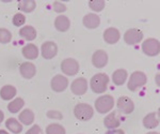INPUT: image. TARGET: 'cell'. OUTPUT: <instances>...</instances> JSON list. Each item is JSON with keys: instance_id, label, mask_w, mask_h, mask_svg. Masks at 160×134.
<instances>
[{"instance_id": "6da1fadb", "label": "cell", "mask_w": 160, "mask_h": 134, "mask_svg": "<svg viewBox=\"0 0 160 134\" xmlns=\"http://www.w3.org/2000/svg\"><path fill=\"white\" fill-rule=\"evenodd\" d=\"M108 83H109V77L105 73L95 74L91 78V89L95 94H102L108 88Z\"/></svg>"}, {"instance_id": "7a4b0ae2", "label": "cell", "mask_w": 160, "mask_h": 134, "mask_svg": "<svg viewBox=\"0 0 160 134\" xmlns=\"http://www.w3.org/2000/svg\"><path fill=\"white\" fill-rule=\"evenodd\" d=\"M113 106H114V99L110 94L99 97L95 101V109L99 114H107L113 109Z\"/></svg>"}, {"instance_id": "3957f363", "label": "cell", "mask_w": 160, "mask_h": 134, "mask_svg": "<svg viewBox=\"0 0 160 134\" xmlns=\"http://www.w3.org/2000/svg\"><path fill=\"white\" fill-rule=\"evenodd\" d=\"M74 114L77 119L81 120V121H88L93 117L94 110L91 105L87 104V103H79L75 106Z\"/></svg>"}, {"instance_id": "277c9868", "label": "cell", "mask_w": 160, "mask_h": 134, "mask_svg": "<svg viewBox=\"0 0 160 134\" xmlns=\"http://www.w3.org/2000/svg\"><path fill=\"white\" fill-rule=\"evenodd\" d=\"M146 82H148V77H146L145 74L141 71H136L130 75L127 87L130 91H136L138 88L144 86L146 84Z\"/></svg>"}, {"instance_id": "5b68a950", "label": "cell", "mask_w": 160, "mask_h": 134, "mask_svg": "<svg viewBox=\"0 0 160 134\" xmlns=\"http://www.w3.org/2000/svg\"><path fill=\"white\" fill-rule=\"evenodd\" d=\"M142 51L146 56L155 57L160 53V42L157 39L149 38L142 43Z\"/></svg>"}, {"instance_id": "8992f818", "label": "cell", "mask_w": 160, "mask_h": 134, "mask_svg": "<svg viewBox=\"0 0 160 134\" xmlns=\"http://www.w3.org/2000/svg\"><path fill=\"white\" fill-rule=\"evenodd\" d=\"M61 70L64 74H66V75L73 76L75 74L78 73L79 63L77 62V60H75L73 58L64 59L61 63Z\"/></svg>"}, {"instance_id": "52a82bcc", "label": "cell", "mask_w": 160, "mask_h": 134, "mask_svg": "<svg viewBox=\"0 0 160 134\" xmlns=\"http://www.w3.org/2000/svg\"><path fill=\"white\" fill-rule=\"evenodd\" d=\"M143 39V32L140 29H137V28H132L129 29L125 32L124 35V41L127 43L128 45H135L140 43Z\"/></svg>"}, {"instance_id": "ba28073f", "label": "cell", "mask_w": 160, "mask_h": 134, "mask_svg": "<svg viewBox=\"0 0 160 134\" xmlns=\"http://www.w3.org/2000/svg\"><path fill=\"white\" fill-rule=\"evenodd\" d=\"M117 105H118V109L122 113H124V114H131L133 112V110H135L133 101L128 97L118 98Z\"/></svg>"}, {"instance_id": "9c48e42d", "label": "cell", "mask_w": 160, "mask_h": 134, "mask_svg": "<svg viewBox=\"0 0 160 134\" xmlns=\"http://www.w3.org/2000/svg\"><path fill=\"white\" fill-rule=\"evenodd\" d=\"M71 89H72V92L76 94V96H82V94H84L88 90L87 79L83 78V77L76 78L73 83H72Z\"/></svg>"}, {"instance_id": "30bf717a", "label": "cell", "mask_w": 160, "mask_h": 134, "mask_svg": "<svg viewBox=\"0 0 160 134\" xmlns=\"http://www.w3.org/2000/svg\"><path fill=\"white\" fill-rule=\"evenodd\" d=\"M92 63L96 68H104L106 64L108 63V55L105 51L98 50L96 51L92 56Z\"/></svg>"}, {"instance_id": "8fae6325", "label": "cell", "mask_w": 160, "mask_h": 134, "mask_svg": "<svg viewBox=\"0 0 160 134\" xmlns=\"http://www.w3.org/2000/svg\"><path fill=\"white\" fill-rule=\"evenodd\" d=\"M51 88H52L53 91L56 92H62L64 91L66 88H68V81L66 77L60 75V74H58V75H56L53 77L52 79H51Z\"/></svg>"}, {"instance_id": "7c38bea8", "label": "cell", "mask_w": 160, "mask_h": 134, "mask_svg": "<svg viewBox=\"0 0 160 134\" xmlns=\"http://www.w3.org/2000/svg\"><path fill=\"white\" fill-rule=\"evenodd\" d=\"M41 51H42V56L44 58L51 59V58L55 57L57 55V53H58V46H57L56 43L48 41V42H45L42 45Z\"/></svg>"}, {"instance_id": "4fadbf2b", "label": "cell", "mask_w": 160, "mask_h": 134, "mask_svg": "<svg viewBox=\"0 0 160 134\" xmlns=\"http://www.w3.org/2000/svg\"><path fill=\"white\" fill-rule=\"evenodd\" d=\"M120 37H121L120 31H118L117 28H113V27L108 28L104 32V40L108 44H115L120 40Z\"/></svg>"}, {"instance_id": "5bb4252c", "label": "cell", "mask_w": 160, "mask_h": 134, "mask_svg": "<svg viewBox=\"0 0 160 134\" xmlns=\"http://www.w3.org/2000/svg\"><path fill=\"white\" fill-rule=\"evenodd\" d=\"M19 72L22 77H25V78H27V79H30L35 75V73H37V68H35L34 64L31 62H24L20 64Z\"/></svg>"}, {"instance_id": "9a60e30c", "label": "cell", "mask_w": 160, "mask_h": 134, "mask_svg": "<svg viewBox=\"0 0 160 134\" xmlns=\"http://www.w3.org/2000/svg\"><path fill=\"white\" fill-rule=\"evenodd\" d=\"M99 24H100V19L96 14L90 13V14H87L83 17V25L87 28H89V29H95V28L98 27Z\"/></svg>"}, {"instance_id": "2e32d148", "label": "cell", "mask_w": 160, "mask_h": 134, "mask_svg": "<svg viewBox=\"0 0 160 134\" xmlns=\"http://www.w3.org/2000/svg\"><path fill=\"white\" fill-rule=\"evenodd\" d=\"M143 126L146 129H155L159 126V119L156 113H149L143 118Z\"/></svg>"}, {"instance_id": "e0dca14e", "label": "cell", "mask_w": 160, "mask_h": 134, "mask_svg": "<svg viewBox=\"0 0 160 134\" xmlns=\"http://www.w3.org/2000/svg\"><path fill=\"white\" fill-rule=\"evenodd\" d=\"M127 76H128L127 71L124 70V69H118V70L113 72L112 81L117 86H122L126 82V79H127Z\"/></svg>"}, {"instance_id": "ac0fdd59", "label": "cell", "mask_w": 160, "mask_h": 134, "mask_svg": "<svg viewBox=\"0 0 160 134\" xmlns=\"http://www.w3.org/2000/svg\"><path fill=\"white\" fill-rule=\"evenodd\" d=\"M69 26H71V23H69V19L64 15H60L58 16L55 20V27L57 28L58 31L61 32H65L68 30Z\"/></svg>"}, {"instance_id": "d6986e66", "label": "cell", "mask_w": 160, "mask_h": 134, "mask_svg": "<svg viewBox=\"0 0 160 134\" xmlns=\"http://www.w3.org/2000/svg\"><path fill=\"white\" fill-rule=\"evenodd\" d=\"M22 53L25 58L30 59V60L37 59L38 56V50L37 45H34V44H28L24 46Z\"/></svg>"}, {"instance_id": "ffe728a7", "label": "cell", "mask_w": 160, "mask_h": 134, "mask_svg": "<svg viewBox=\"0 0 160 134\" xmlns=\"http://www.w3.org/2000/svg\"><path fill=\"white\" fill-rule=\"evenodd\" d=\"M16 96V88L11 85H6L0 90V97L4 101H9Z\"/></svg>"}, {"instance_id": "44dd1931", "label": "cell", "mask_w": 160, "mask_h": 134, "mask_svg": "<svg viewBox=\"0 0 160 134\" xmlns=\"http://www.w3.org/2000/svg\"><path fill=\"white\" fill-rule=\"evenodd\" d=\"M19 35L27 41H32L37 38V30L32 26H25L19 30Z\"/></svg>"}, {"instance_id": "7402d4cb", "label": "cell", "mask_w": 160, "mask_h": 134, "mask_svg": "<svg viewBox=\"0 0 160 134\" xmlns=\"http://www.w3.org/2000/svg\"><path fill=\"white\" fill-rule=\"evenodd\" d=\"M104 125H105V127L108 129L118 128V126L121 125V122L117 116V112H112L111 114L108 115L104 120Z\"/></svg>"}, {"instance_id": "603a6c76", "label": "cell", "mask_w": 160, "mask_h": 134, "mask_svg": "<svg viewBox=\"0 0 160 134\" xmlns=\"http://www.w3.org/2000/svg\"><path fill=\"white\" fill-rule=\"evenodd\" d=\"M19 121L29 126L34 121V114L31 110H25L19 114Z\"/></svg>"}, {"instance_id": "cb8c5ba5", "label": "cell", "mask_w": 160, "mask_h": 134, "mask_svg": "<svg viewBox=\"0 0 160 134\" xmlns=\"http://www.w3.org/2000/svg\"><path fill=\"white\" fill-rule=\"evenodd\" d=\"M6 126L10 131L15 134H18L22 131V126L15 118H9L6 121Z\"/></svg>"}, {"instance_id": "d4e9b609", "label": "cell", "mask_w": 160, "mask_h": 134, "mask_svg": "<svg viewBox=\"0 0 160 134\" xmlns=\"http://www.w3.org/2000/svg\"><path fill=\"white\" fill-rule=\"evenodd\" d=\"M24 104H25L24 100H22V98H16V99L13 100V101L8 105V110L11 113H13V114H15V113H18L19 110L22 109Z\"/></svg>"}, {"instance_id": "484cf974", "label": "cell", "mask_w": 160, "mask_h": 134, "mask_svg": "<svg viewBox=\"0 0 160 134\" xmlns=\"http://www.w3.org/2000/svg\"><path fill=\"white\" fill-rule=\"evenodd\" d=\"M46 134H65V129L59 123H51L46 128Z\"/></svg>"}, {"instance_id": "4316f807", "label": "cell", "mask_w": 160, "mask_h": 134, "mask_svg": "<svg viewBox=\"0 0 160 134\" xmlns=\"http://www.w3.org/2000/svg\"><path fill=\"white\" fill-rule=\"evenodd\" d=\"M35 1H19L18 9L24 12L30 13L35 9Z\"/></svg>"}, {"instance_id": "83f0119b", "label": "cell", "mask_w": 160, "mask_h": 134, "mask_svg": "<svg viewBox=\"0 0 160 134\" xmlns=\"http://www.w3.org/2000/svg\"><path fill=\"white\" fill-rule=\"evenodd\" d=\"M12 40V35L6 28H0V43L7 44Z\"/></svg>"}, {"instance_id": "f1b7e54d", "label": "cell", "mask_w": 160, "mask_h": 134, "mask_svg": "<svg viewBox=\"0 0 160 134\" xmlns=\"http://www.w3.org/2000/svg\"><path fill=\"white\" fill-rule=\"evenodd\" d=\"M89 7L93 11L100 12L105 8V1H102V0H91V1H89Z\"/></svg>"}, {"instance_id": "f546056e", "label": "cell", "mask_w": 160, "mask_h": 134, "mask_svg": "<svg viewBox=\"0 0 160 134\" xmlns=\"http://www.w3.org/2000/svg\"><path fill=\"white\" fill-rule=\"evenodd\" d=\"M25 22H26V17L22 13H17V14H15L14 17H13V24L16 26V27L22 26L25 24Z\"/></svg>"}, {"instance_id": "4dcf8cb0", "label": "cell", "mask_w": 160, "mask_h": 134, "mask_svg": "<svg viewBox=\"0 0 160 134\" xmlns=\"http://www.w3.org/2000/svg\"><path fill=\"white\" fill-rule=\"evenodd\" d=\"M53 10L58 13H62V12H65L66 11V6L63 4L60 1H56L53 2Z\"/></svg>"}, {"instance_id": "1f68e13d", "label": "cell", "mask_w": 160, "mask_h": 134, "mask_svg": "<svg viewBox=\"0 0 160 134\" xmlns=\"http://www.w3.org/2000/svg\"><path fill=\"white\" fill-rule=\"evenodd\" d=\"M26 134H44V133H43L42 129L38 127V125H35V126H33L31 129H29V130L26 132Z\"/></svg>"}, {"instance_id": "d6a6232c", "label": "cell", "mask_w": 160, "mask_h": 134, "mask_svg": "<svg viewBox=\"0 0 160 134\" xmlns=\"http://www.w3.org/2000/svg\"><path fill=\"white\" fill-rule=\"evenodd\" d=\"M47 117L48 118H55V119H61L62 114L60 112H57V110H49L47 113Z\"/></svg>"}, {"instance_id": "836d02e7", "label": "cell", "mask_w": 160, "mask_h": 134, "mask_svg": "<svg viewBox=\"0 0 160 134\" xmlns=\"http://www.w3.org/2000/svg\"><path fill=\"white\" fill-rule=\"evenodd\" d=\"M106 134H125V132H124V130L118 129V130H109V131H107Z\"/></svg>"}, {"instance_id": "e575fe53", "label": "cell", "mask_w": 160, "mask_h": 134, "mask_svg": "<svg viewBox=\"0 0 160 134\" xmlns=\"http://www.w3.org/2000/svg\"><path fill=\"white\" fill-rule=\"evenodd\" d=\"M155 81H156V84L160 87V73L156 74V76H155Z\"/></svg>"}, {"instance_id": "d590c367", "label": "cell", "mask_w": 160, "mask_h": 134, "mask_svg": "<svg viewBox=\"0 0 160 134\" xmlns=\"http://www.w3.org/2000/svg\"><path fill=\"white\" fill-rule=\"evenodd\" d=\"M3 117H4L3 112H1V110H0V122H1L2 120H3Z\"/></svg>"}, {"instance_id": "8d00e7d4", "label": "cell", "mask_w": 160, "mask_h": 134, "mask_svg": "<svg viewBox=\"0 0 160 134\" xmlns=\"http://www.w3.org/2000/svg\"><path fill=\"white\" fill-rule=\"evenodd\" d=\"M0 134H9L7 132V131H4V130H0Z\"/></svg>"}, {"instance_id": "74e56055", "label": "cell", "mask_w": 160, "mask_h": 134, "mask_svg": "<svg viewBox=\"0 0 160 134\" xmlns=\"http://www.w3.org/2000/svg\"><path fill=\"white\" fill-rule=\"evenodd\" d=\"M146 134H160L159 132H148V133H146Z\"/></svg>"}, {"instance_id": "f35d334b", "label": "cell", "mask_w": 160, "mask_h": 134, "mask_svg": "<svg viewBox=\"0 0 160 134\" xmlns=\"http://www.w3.org/2000/svg\"><path fill=\"white\" fill-rule=\"evenodd\" d=\"M157 116H158V117L160 118V107L158 109V113H157Z\"/></svg>"}]
</instances>
